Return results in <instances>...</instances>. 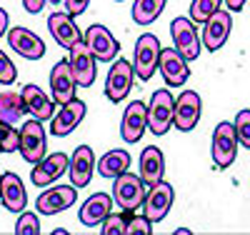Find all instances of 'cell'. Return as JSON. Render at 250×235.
Segmentation results:
<instances>
[{"instance_id": "cell-1", "label": "cell", "mask_w": 250, "mask_h": 235, "mask_svg": "<svg viewBox=\"0 0 250 235\" xmlns=\"http://www.w3.org/2000/svg\"><path fill=\"white\" fill-rule=\"evenodd\" d=\"M113 180H115V185H113V203L120 210H125V213H135L143 205V200H145L148 185L143 183L140 175L130 173V170H125V173H120Z\"/></svg>"}, {"instance_id": "cell-2", "label": "cell", "mask_w": 250, "mask_h": 235, "mask_svg": "<svg viewBox=\"0 0 250 235\" xmlns=\"http://www.w3.org/2000/svg\"><path fill=\"white\" fill-rule=\"evenodd\" d=\"M173 110H175V100L168 88H160L153 93L148 103V130L153 135H165L173 128Z\"/></svg>"}, {"instance_id": "cell-3", "label": "cell", "mask_w": 250, "mask_h": 235, "mask_svg": "<svg viewBox=\"0 0 250 235\" xmlns=\"http://www.w3.org/2000/svg\"><path fill=\"white\" fill-rule=\"evenodd\" d=\"M210 155L218 170H228L235 158H238V138H235V128L233 123H218L215 125V133H213V148H210Z\"/></svg>"}, {"instance_id": "cell-4", "label": "cell", "mask_w": 250, "mask_h": 235, "mask_svg": "<svg viewBox=\"0 0 250 235\" xmlns=\"http://www.w3.org/2000/svg\"><path fill=\"white\" fill-rule=\"evenodd\" d=\"M173 203H175V188L170 183L160 180V183L148 188V193H145V200H143L140 208H143V215L155 225V223L165 220V215L170 213Z\"/></svg>"}, {"instance_id": "cell-5", "label": "cell", "mask_w": 250, "mask_h": 235, "mask_svg": "<svg viewBox=\"0 0 250 235\" xmlns=\"http://www.w3.org/2000/svg\"><path fill=\"white\" fill-rule=\"evenodd\" d=\"M18 150L23 155V160L30 165L45 158V130H43V123L40 120L33 118L18 130Z\"/></svg>"}, {"instance_id": "cell-6", "label": "cell", "mask_w": 250, "mask_h": 235, "mask_svg": "<svg viewBox=\"0 0 250 235\" xmlns=\"http://www.w3.org/2000/svg\"><path fill=\"white\" fill-rule=\"evenodd\" d=\"M158 55H160V40L153 33H143L135 43V55H133L135 78L150 80L158 70Z\"/></svg>"}, {"instance_id": "cell-7", "label": "cell", "mask_w": 250, "mask_h": 235, "mask_svg": "<svg viewBox=\"0 0 250 235\" xmlns=\"http://www.w3.org/2000/svg\"><path fill=\"white\" fill-rule=\"evenodd\" d=\"M170 35H173V45L175 50L188 60L193 63L198 60L200 50H203V43H200V35L195 30V23L190 18H175L170 23Z\"/></svg>"}, {"instance_id": "cell-8", "label": "cell", "mask_w": 250, "mask_h": 235, "mask_svg": "<svg viewBox=\"0 0 250 235\" xmlns=\"http://www.w3.org/2000/svg\"><path fill=\"white\" fill-rule=\"evenodd\" d=\"M203 25H205V28H203V38H200L203 48H208L210 53H218L225 43H228V38H230L233 15H230V10H220V8H218Z\"/></svg>"}, {"instance_id": "cell-9", "label": "cell", "mask_w": 250, "mask_h": 235, "mask_svg": "<svg viewBox=\"0 0 250 235\" xmlns=\"http://www.w3.org/2000/svg\"><path fill=\"white\" fill-rule=\"evenodd\" d=\"M158 70L165 80L168 88H180L190 78V68H188V60L175 50V48H160L158 55Z\"/></svg>"}, {"instance_id": "cell-10", "label": "cell", "mask_w": 250, "mask_h": 235, "mask_svg": "<svg viewBox=\"0 0 250 235\" xmlns=\"http://www.w3.org/2000/svg\"><path fill=\"white\" fill-rule=\"evenodd\" d=\"M70 70L75 75V83L80 88H90L98 78V68H95V55L90 53V48L85 45V40H78L70 48Z\"/></svg>"}, {"instance_id": "cell-11", "label": "cell", "mask_w": 250, "mask_h": 235, "mask_svg": "<svg viewBox=\"0 0 250 235\" xmlns=\"http://www.w3.org/2000/svg\"><path fill=\"white\" fill-rule=\"evenodd\" d=\"M133 78H135V70L128 60L118 58L113 63V68L105 78V95L110 103H120L128 98V93L133 90Z\"/></svg>"}, {"instance_id": "cell-12", "label": "cell", "mask_w": 250, "mask_h": 235, "mask_svg": "<svg viewBox=\"0 0 250 235\" xmlns=\"http://www.w3.org/2000/svg\"><path fill=\"white\" fill-rule=\"evenodd\" d=\"M200 113H203V100L195 90H183L175 100V110H173V123L178 130L188 133L193 130L200 120Z\"/></svg>"}, {"instance_id": "cell-13", "label": "cell", "mask_w": 250, "mask_h": 235, "mask_svg": "<svg viewBox=\"0 0 250 235\" xmlns=\"http://www.w3.org/2000/svg\"><path fill=\"white\" fill-rule=\"evenodd\" d=\"M83 40H85V45H88L90 53L95 55V60H100V63L115 60V55H118V50H120V43L113 38V33H110L105 25H100V23L90 25L88 33L83 35Z\"/></svg>"}, {"instance_id": "cell-14", "label": "cell", "mask_w": 250, "mask_h": 235, "mask_svg": "<svg viewBox=\"0 0 250 235\" xmlns=\"http://www.w3.org/2000/svg\"><path fill=\"white\" fill-rule=\"evenodd\" d=\"M148 130V105L143 100H133L123 113V123H120V138L125 143H138L143 138V133Z\"/></svg>"}, {"instance_id": "cell-15", "label": "cell", "mask_w": 250, "mask_h": 235, "mask_svg": "<svg viewBox=\"0 0 250 235\" xmlns=\"http://www.w3.org/2000/svg\"><path fill=\"white\" fill-rule=\"evenodd\" d=\"M8 45L25 60H40L45 55V43L28 28H8Z\"/></svg>"}, {"instance_id": "cell-16", "label": "cell", "mask_w": 250, "mask_h": 235, "mask_svg": "<svg viewBox=\"0 0 250 235\" xmlns=\"http://www.w3.org/2000/svg\"><path fill=\"white\" fill-rule=\"evenodd\" d=\"M75 90H78V83H75V75L70 70V63L58 60L50 70V95H53V100L58 105H65L75 98Z\"/></svg>"}, {"instance_id": "cell-17", "label": "cell", "mask_w": 250, "mask_h": 235, "mask_svg": "<svg viewBox=\"0 0 250 235\" xmlns=\"http://www.w3.org/2000/svg\"><path fill=\"white\" fill-rule=\"evenodd\" d=\"M75 198H78L75 185H55V188H48L45 193L35 200V210L43 213V215H55V213L73 208Z\"/></svg>"}, {"instance_id": "cell-18", "label": "cell", "mask_w": 250, "mask_h": 235, "mask_svg": "<svg viewBox=\"0 0 250 235\" xmlns=\"http://www.w3.org/2000/svg\"><path fill=\"white\" fill-rule=\"evenodd\" d=\"M83 118H85V103L73 98L70 103L60 105V110L50 118V133L55 138H65L83 123Z\"/></svg>"}, {"instance_id": "cell-19", "label": "cell", "mask_w": 250, "mask_h": 235, "mask_svg": "<svg viewBox=\"0 0 250 235\" xmlns=\"http://www.w3.org/2000/svg\"><path fill=\"white\" fill-rule=\"evenodd\" d=\"M68 163L70 158L65 153H53V155H45L40 163L33 165L30 170V180L35 188H48L50 183H55L62 173L68 170Z\"/></svg>"}, {"instance_id": "cell-20", "label": "cell", "mask_w": 250, "mask_h": 235, "mask_svg": "<svg viewBox=\"0 0 250 235\" xmlns=\"http://www.w3.org/2000/svg\"><path fill=\"white\" fill-rule=\"evenodd\" d=\"M0 203L10 213H23L28 205V193L25 185L15 173H3L0 175Z\"/></svg>"}, {"instance_id": "cell-21", "label": "cell", "mask_w": 250, "mask_h": 235, "mask_svg": "<svg viewBox=\"0 0 250 235\" xmlns=\"http://www.w3.org/2000/svg\"><path fill=\"white\" fill-rule=\"evenodd\" d=\"M93 170H95V155H93V148L88 145H80L75 148V153L68 163V173H70V185L75 188H85L93 180Z\"/></svg>"}, {"instance_id": "cell-22", "label": "cell", "mask_w": 250, "mask_h": 235, "mask_svg": "<svg viewBox=\"0 0 250 235\" xmlns=\"http://www.w3.org/2000/svg\"><path fill=\"white\" fill-rule=\"evenodd\" d=\"M48 30H50V35L55 38V43L58 45H62V48H73L78 40H83V33H80V28L75 25V20H73V15L70 13H53L50 18H48Z\"/></svg>"}, {"instance_id": "cell-23", "label": "cell", "mask_w": 250, "mask_h": 235, "mask_svg": "<svg viewBox=\"0 0 250 235\" xmlns=\"http://www.w3.org/2000/svg\"><path fill=\"white\" fill-rule=\"evenodd\" d=\"M110 210H113V195L95 193V195H90L85 203H83L78 218H80V223L85 225V228H98L103 220L108 218Z\"/></svg>"}, {"instance_id": "cell-24", "label": "cell", "mask_w": 250, "mask_h": 235, "mask_svg": "<svg viewBox=\"0 0 250 235\" xmlns=\"http://www.w3.org/2000/svg\"><path fill=\"white\" fill-rule=\"evenodd\" d=\"M20 98H23V105H25V113H30L35 120H40V123H45V120H50L53 115H55V105L50 103V98L38 88V85H25L23 88V93H20Z\"/></svg>"}, {"instance_id": "cell-25", "label": "cell", "mask_w": 250, "mask_h": 235, "mask_svg": "<svg viewBox=\"0 0 250 235\" xmlns=\"http://www.w3.org/2000/svg\"><path fill=\"white\" fill-rule=\"evenodd\" d=\"M163 175H165V155H163L160 148L148 145L140 153V178H143L145 185L150 188V185L160 183Z\"/></svg>"}, {"instance_id": "cell-26", "label": "cell", "mask_w": 250, "mask_h": 235, "mask_svg": "<svg viewBox=\"0 0 250 235\" xmlns=\"http://www.w3.org/2000/svg\"><path fill=\"white\" fill-rule=\"evenodd\" d=\"M128 168H130V153L128 150H108L98 160V173L103 178H110V180L118 178L120 173H125Z\"/></svg>"}, {"instance_id": "cell-27", "label": "cell", "mask_w": 250, "mask_h": 235, "mask_svg": "<svg viewBox=\"0 0 250 235\" xmlns=\"http://www.w3.org/2000/svg\"><path fill=\"white\" fill-rule=\"evenodd\" d=\"M25 113V105H23V98L15 90H3L0 93V120H5L10 125H15Z\"/></svg>"}, {"instance_id": "cell-28", "label": "cell", "mask_w": 250, "mask_h": 235, "mask_svg": "<svg viewBox=\"0 0 250 235\" xmlns=\"http://www.w3.org/2000/svg\"><path fill=\"white\" fill-rule=\"evenodd\" d=\"M165 3L168 0H135V5H133V20L138 25H150L158 20V15L163 13Z\"/></svg>"}, {"instance_id": "cell-29", "label": "cell", "mask_w": 250, "mask_h": 235, "mask_svg": "<svg viewBox=\"0 0 250 235\" xmlns=\"http://www.w3.org/2000/svg\"><path fill=\"white\" fill-rule=\"evenodd\" d=\"M128 215L130 213H125V210H120V213H108V218L100 223V233L103 235H125V228H128Z\"/></svg>"}, {"instance_id": "cell-30", "label": "cell", "mask_w": 250, "mask_h": 235, "mask_svg": "<svg viewBox=\"0 0 250 235\" xmlns=\"http://www.w3.org/2000/svg\"><path fill=\"white\" fill-rule=\"evenodd\" d=\"M220 5H223V0H193V3H190V20L203 25Z\"/></svg>"}, {"instance_id": "cell-31", "label": "cell", "mask_w": 250, "mask_h": 235, "mask_svg": "<svg viewBox=\"0 0 250 235\" xmlns=\"http://www.w3.org/2000/svg\"><path fill=\"white\" fill-rule=\"evenodd\" d=\"M233 128H235V138H238V143L250 150V110H248V108L240 110V113L235 115Z\"/></svg>"}, {"instance_id": "cell-32", "label": "cell", "mask_w": 250, "mask_h": 235, "mask_svg": "<svg viewBox=\"0 0 250 235\" xmlns=\"http://www.w3.org/2000/svg\"><path fill=\"white\" fill-rule=\"evenodd\" d=\"M18 150V130L5 123V120H0V153H13Z\"/></svg>"}, {"instance_id": "cell-33", "label": "cell", "mask_w": 250, "mask_h": 235, "mask_svg": "<svg viewBox=\"0 0 250 235\" xmlns=\"http://www.w3.org/2000/svg\"><path fill=\"white\" fill-rule=\"evenodd\" d=\"M40 233V220L35 213H20V218L15 223V235H38Z\"/></svg>"}, {"instance_id": "cell-34", "label": "cell", "mask_w": 250, "mask_h": 235, "mask_svg": "<svg viewBox=\"0 0 250 235\" xmlns=\"http://www.w3.org/2000/svg\"><path fill=\"white\" fill-rule=\"evenodd\" d=\"M125 235H153V223L145 215H128V228H125Z\"/></svg>"}, {"instance_id": "cell-35", "label": "cell", "mask_w": 250, "mask_h": 235, "mask_svg": "<svg viewBox=\"0 0 250 235\" xmlns=\"http://www.w3.org/2000/svg\"><path fill=\"white\" fill-rule=\"evenodd\" d=\"M18 78V68L13 65V60L0 50V85H13Z\"/></svg>"}, {"instance_id": "cell-36", "label": "cell", "mask_w": 250, "mask_h": 235, "mask_svg": "<svg viewBox=\"0 0 250 235\" xmlns=\"http://www.w3.org/2000/svg\"><path fill=\"white\" fill-rule=\"evenodd\" d=\"M88 5H90V0H65V8L70 15H83L88 10Z\"/></svg>"}, {"instance_id": "cell-37", "label": "cell", "mask_w": 250, "mask_h": 235, "mask_svg": "<svg viewBox=\"0 0 250 235\" xmlns=\"http://www.w3.org/2000/svg\"><path fill=\"white\" fill-rule=\"evenodd\" d=\"M43 5H45V0H23V8L28 13H33V15H38L40 10H43Z\"/></svg>"}, {"instance_id": "cell-38", "label": "cell", "mask_w": 250, "mask_h": 235, "mask_svg": "<svg viewBox=\"0 0 250 235\" xmlns=\"http://www.w3.org/2000/svg\"><path fill=\"white\" fill-rule=\"evenodd\" d=\"M223 3H225V8L230 13H240L245 8V0H223Z\"/></svg>"}, {"instance_id": "cell-39", "label": "cell", "mask_w": 250, "mask_h": 235, "mask_svg": "<svg viewBox=\"0 0 250 235\" xmlns=\"http://www.w3.org/2000/svg\"><path fill=\"white\" fill-rule=\"evenodd\" d=\"M5 33H8V13L0 8V38H3Z\"/></svg>"}, {"instance_id": "cell-40", "label": "cell", "mask_w": 250, "mask_h": 235, "mask_svg": "<svg viewBox=\"0 0 250 235\" xmlns=\"http://www.w3.org/2000/svg\"><path fill=\"white\" fill-rule=\"evenodd\" d=\"M175 235H190V230H185V228H178V230H175Z\"/></svg>"}, {"instance_id": "cell-41", "label": "cell", "mask_w": 250, "mask_h": 235, "mask_svg": "<svg viewBox=\"0 0 250 235\" xmlns=\"http://www.w3.org/2000/svg\"><path fill=\"white\" fill-rule=\"evenodd\" d=\"M115 3H123V0H115Z\"/></svg>"}, {"instance_id": "cell-42", "label": "cell", "mask_w": 250, "mask_h": 235, "mask_svg": "<svg viewBox=\"0 0 250 235\" xmlns=\"http://www.w3.org/2000/svg\"><path fill=\"white\" fill-rule=\"evenodd\" d=\"M53 3H58V0H53Z\"/></svg>"}]
</instances>
